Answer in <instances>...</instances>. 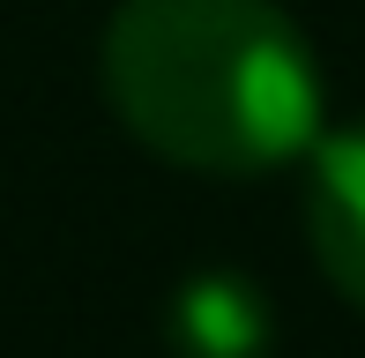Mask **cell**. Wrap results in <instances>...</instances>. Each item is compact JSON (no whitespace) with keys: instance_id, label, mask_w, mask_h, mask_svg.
Instances as JSON below:
<instances>
[{"instance_id":"6da1fadb","label":"cell","mask_w":365,"mask_h":358,"mask_svg":"<svg viewBox=\"0 0 365 358\" xmlns=\"http://www.w3.org/2000/svg\"><path fill=\"white\" fill-rule=\"evenodd\" d=\"M97 75L120 127L179 172L254 179L321 135V60L276 0H120Z\"/></svg>"},{"instance_id":"7a4b0ae2","label":"cell","mask_w":365,"mask_h":358,"mask_svg":"<svg viewBox=\"0 0 365 358\" xmlns=\"http://www.w3.org/2000/svg\"><path fill=\"white\" fill-rule=\"evenodd\" d=\"M164 351L172 358H269L276 306L239 269H194L164 299Z\"/></svg>"},{"instance_id":"3957f363","label":"cell","mask_w":365,"mask_h":358,"mask_svg":"<svg viewBox=\"0 0 365 358\" xmlns=\"http://www.w3.org/2000/svg\"><path fill=\"white\" fill-rule=\"evenodd\" d=\"M306 232L321 254L328 284L365 314V120L328 135L313 150V187H306Z\"/></svg>"}]
</instances>
